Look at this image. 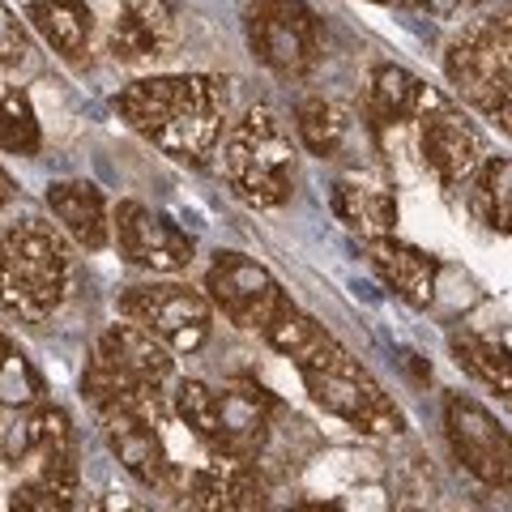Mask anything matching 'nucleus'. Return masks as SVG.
<instances>
[{
    "label": "nucleus",
    "mask_w": 512,
    "mask_h": 512,
    "mask_svg": "<svg viewBox=\"0 0 512 512\" xmlns=\"http://www.w3.org/2000/svg\"><path fill=\"white\" fill-rule=\"evenodd\" d=\"M0 150L5 154H35L39 150V120L26 94L0 90Z\"/></svg>",
    "instance_id": "nucleus-28"
},
{
    "label": "nucleus",
    "mask_w": 512,
    "mask_h": 512,
    "mask_svg": "<svg viewBox=\"0 0 512 512\" xmlns=\"http://www.w3.org/2000/svg\"><path fill=\"white\" fill-rule=\"evenodd\" d=\"M120 120L180 163L201 167L218 150L231 111V82L218 73L141 77L116 99Z\"/></svg>",
    "instance_id": "nucleus-1"
},
{
    "label": "nucleus",
    "mask_w": 512,
    "mask_h": 512,
    "mask_svg": "<svg viewBox=\"0 0 512 512\" xmlns=\"http://www.w3.org/2000/svg\"><path fill=\"white\" fill-rule=\"evenodd\" d=\"M39 397H43V376L35 372V363L5 338V346H0V406L35 410Z\"/></svg>",
    "instance_id": "nucleus-27"
},
{
    "label": "nucleus",
    "mask_w": 512,
    "mask_h": 512,
    "mask_svg": "<svg viewBox=\"0 0 512 512\" xmlns=\"http://www.w3.org/2000/svg\"><path fill=\"white\" fill-rule=\"evenodd\" d=\"M491 120H495V124H500V128H504V133L512 137V94H508V99H504L500 107H495V111H491Z\"/></svg>",
    "instance_id": "nucleus-33"
},
{
    "label": "nucleus",
    "mask_w": 512,
    "mask_h": 512,
    "mask_svg": "<svg viewBox=\"0 0 512 512\" xmlns=\"http://www.w3.org/2000/svg\"><path fill=\"white\" fill-rule=\"evenodd\" d=\"M414 9L431 13L440 22H453V18H466L470 9H478V0H414Z\"/></svg>",
    "instance_id": "nucleus-31"
},
{
    "label": "nucleus",
    "mask_w": 512,
    "mask_h": 512,
    "mask_svg": "<svg viewBox=\"0 0 512 512\" xmlns=\"http://www.w3.org/2000/svg\"><path fill=\"white\" fill-rule=\"evenodd\" d=\"M248 47L269 73L308 77L320 60V22L308 0H252L248 5Z\"/></svg>",
    "instance_id": "nucleus-7"
},
{
    "label": "nucleus",
    "mask_w": 512,
    "mask_h": 512,
    "mask_svg": "<svg viewBox=\"0 0 512 512\" xmlns=\"http://www.w3.org/2000/svg\"><path fill=\"white\" fill-rule=\"evenodd\" d=\"M73 278L69 244L56 227L39 218H26L0 235V308L22 320H47Z\"/></svg>",
    "instance_id": "nucleus-2"
},
{
    "label": "nucleus",
    "mask_w": 512,
    "mask_h": 512,
    "mask_svg": "<svg viewBox=\"0 0 512 512\" xmlns=\"http://www.w3.org/2000/svg\"><path fill=\"white\" fill-rule=\"evenodd\" d=\"M116 244L124 261L154 269V274H175L192 261V239L171 218L146 210L141 201L116 205Z\"/></svg>",
    "instance_id": "nucleus-14"
},
{
    "label": "nucleus",
    "mask_w": 512,
    "mask_h": 512,
    "mask_svg": "<svg viewBox=\"0 0 512 512\" xmlns=\"http://www.w3.org/2000/svg\"><path fill=\"white\" fill-rule=\"evenodd\" d=\"M9 512H73V495L43 478H30L9 495Z\"/></svg>",
    "instance_id": "nucleus-29"
},
{
    "label": "nucleus",
    "mask_w": 512,
    "mask_h": 512,
    "mask_svg": "<svg viewBox=\"0 0 512 512\" xmlns=\"http://www.w3.org/2000/svg\"><path fill=\"white\" fill-rule=\"evenodd\" d=\"M26 22L39 30L43 43L60 52L64 60H82L90 52L94 35V13L86 0H30Z\"/></svg>",
    "instance_id": "nucleus-21"
},
{
    "label": "nucleus",
    "mask_w": 512,
    "mask_h": 512,
    "mask_svg": "<svg viewBox=\"0 0 512 512\" xmlns=\"http://www.w3.org/2000/svg\"><path fill=\"white\" fill-rule=\"evenodd\" d=\"M444 431H448L453 457L478 483L512 487V436L487 406H478L474 397L453 393L444 402Z\"/></svg>",
    "instance_id": "nucleus-9"
},
{
    "label": "nucleus",
    "mask_w": 512,
    "mask_h": 512,
    "mask_svg": "<svg viewBox=\"0 0 512 512\" xmlns=\"http://www.w3.org/2000/svg\"><path fill=\"white\" fill-rule=\"evenodd\" d=\"M367 261H372L376 278L410 308H427L436 299V256H427L423 248L384 235L367 244Z\"/></svg>",
    "instance_id": "nucleus-18"
},
{
    "label": "nucleus",
    "mask_w": 512,
    "mask_h": 512,
    "mask_svg": "<svg viewBox=\"0 0 512 512\" xmlns=\"http://www.w3.org/2000/svg\"><path fill=\"white\" fill-rule=\"evenodd\" d=\"M419 146L444 188H466L483 167V141H478L470 120H461L448 107L427 111L419 120Z\"/></svg>",
    "instance_id": "nucleus-15"
},
{
    "label": "nucleus",
    "mask_w": 512,
    "mask_h": 512,
    "mask_svg": "<svg viewBox=\"0 0 512 512\" xmlns=\"http://www.w3.org/2000/svg\"><path fill=\"white\" fill-rule=\"evenodd\" d=\"M261 338H265L269 346H274L278 355H286V359H303V355H308V350H312L320 338H329V329L320 325V320H312L303 308H295L291 299H286L282 308H278V316L265 325Z\"/></svg>",
    "instance_id": "nucleus-26"
},
{
    "label": "nucleus",
    "mask_w": 512,
    "mask_h": 512,
    "mask_svg": "<svg viewBox=\"0 0 512 512\" xmlns=\"http://www.w3.org/2000/svg\"><path fill=\"white\" fill-rule=\"evenodd\" d=\"M222 171L239 201L274 210L295 188V141L269 107L244 111L222 137Z\"/></svg>",
    "instance_id": "nucleus-4"
},
{
    "label": "nucleus",
    "mask_w": 512,
    "mask_h": 512,
    "mask_svg": "<svg viewBox=\"0 0 512 512\" xmlns=\"http://www.w3.org/2000/svg\"><path fill=\"white\" fill-rule=\"evenodd\" d=\"M474 205L491 231L512 235V163L508 158H483L474 175Z\"/></svg>",
    "instance_id": "nucleus-24"
},
{
    "label": "nucleus",
    "mask_w": 512,
    "mask_h": 512,
    "mask_svg": "<svg viewBox=\"0 0 512 512\" xmlns=\"http://www.w3.org/2000/svg\"><path fill=\"white\" fill-rule=\"evenodd\" d=\"M0 346H5V338H0Z\"/></svg>",
    "instance_id": "nucleus-38"
},
{
    "label": "nucleus",
    "mask_w": 512,
    "mask_h": 512,
    "mask_svg": "<svg viewBox=\"0 0 512 512\" xmlns=\"http://www.w3.org/2000/svg\"><path fill=\"white\" fill-rule=\"evenodd\" d=\"M269 410H274V397L261 384H227V389H210L205 380L175 384V414L214 457H261V448L269 444Z\"/></svg>",
    "instance_id": "nucleus-3"
},
{
    "label": "nucleus",
    "mask_w": 512,
    "mask_h": 512,
    "mask_svg": "<svg viewBox=\"0 0 512 512\" xmlns=\"http://www.w3.org/2000/svg\"><path fill=\"white\" fill-rule=\"evenodd\" d=\"M286 512H342L338 504H325V500H308V504H295V508H286Z\"/></svg>",
    "instance_id": "nucleus-34"
},
{
    "label": "nucleus",
    "mask_w": 512,
    "mask_h": 512,
    "mask_svg": "<svg viewBox=\"0 0 512 512\" xmlns=\"http://www.w3.org/2000/svg\"><path fill=\"white\" fill-rule=\"evenodd\" d=\"M9 197H13V180H9V171L0 167V205H5Z\"/></svg>",
    "instance_id": "nucleus-35"
},
{
    "label": "nucleus",
    "mask_w": 512,
    "mask_h": 512,
    "mask_svg": "<svg viewBox=\"0 0 512 512\" xmlns=\"http://www.w3.org/2000/svg\"><path fill=\"white\" fill-rule=\"evenodd\" d=\"M372 116L384 124H406V120H423L427 111H436L440 99L431 94L423 77H414L402 64H376L372 73V90H367Z\"/></svg>",
    "instance_id": "nucleus-20"
},
{
    "label": "nucleus",
    "mask_w": 512,
    "mask_h": 512,
    "mask_svg": "<svg viewBox=\"0 0 512 512\" xmlns=\"http://www.w3.org/2000/svg\"><path fill=\"white\" fill-rule=\"evenodd\" d=\"M184 495L192 512H265L269 504L265 478L256 474L252 461H231V457H218L210 466L192 470Z\"/></svg>",
    "instance_id": "nucleus-16"
},
{
    "label": "nucleus",
    "mask_w": 512,
    "mask_h": 512,
    "mask_svg": "<svg viewBox=\"0 0 512 512\" xmlns=\"http://www.w3.org/2000/svg\"><path fill=\"white\" fill-rule=\"evenodd\" d=\"M103 440L137 483H146L154 491H175L180 474H175L167 444H163V431L154 423V402L103 410Z\"/></svg>",
    "instance_id": "nucleus-13"
},
{
    "label": "nucleus",
    "mask_w": 512,
    "mask_h": 512,
    "mask_svg": "<svg viewBox=\"0 0 512 512\" xmlns=\"http://www.w3.org/2000/svg\"><path fill=\"white\" fill-rule=\"evenodd\" d=\"M205 291H210V303L235 329H256V333H265V325L286 303L278 278L244 252H218L210 274H205Z\"/></svg>",
    "instance_id": "nucleus-10"
},
{
    "label": "nucleus",
    "mask_w": 512,
    "mask_h": 512,
    "mask_svg": "<svg viewBox=\"0 0 512 512\" xmlns=\"http://www.w3.org/2000/svg\"><path fill=\"white\" fill-rule=\"evenodd\" d=\"M171 380V350L146 333L133 320L124 325H107L94 342V355L86 367L82 393L90 397V406L111 410V406H137L154 402L158 389Z\"/></svg>",
    "instance_id": "nucleus-6"
},
{
    "label": "nucleus",
    "mask_w": 512,
    "mask_h": 512,
    "mask_svg": "<svg viewBox=\"0 0 512 512\" xmlns=\"http://www.w3.org/2000/svg\"><path fill=\"white\" fill-rule=\"evenodd\" d=\"M372 5H397V0H372Z\"/></svg>",
    "instance_id": "nucleus-37"
},
{
    "label": "nucleus",
    "mask_w": 512,
    "mask_h": 512,
    "mask_svg": "<svg viewBox=\"0 0 512 512\" xmlns=\"http://www.w3.org/2000/svg\"><path fill=\"white\" fill-rule=\"evenodd\" d=\"M171 43H175L171 0H128V5L116 13V22H111L107 52L124 64H137V60L167 56Z\"/></svg>",
    "instance_id": "nucleus-17"
},
{
    "label": "nucleus",
    "mask_w": 512,
    "mask_h": 512,
    "mask_svg": "<svg viewBox=\"0 0 512 512\" xmlns=\"http://www.w3.org/2000/svg\"><path fill=\"white\" fill-rule=\"evenodd\" d=\"M47 210L60 218V227L69 231L77 244L99 252L107 248V235H111V222H107V205H103V192L86 184V180H60L47 188Z\"/></svg>",
    "instance_id": "nucleus-19"
},
{
    "label": "nucleus",
    "mask_w": 512,
    "mask_h": 512,
    "mask_svg": "<svg viewBox=\"0 0 512 512\" xmlns=\"http://www.w3.org/2000/svg\"><path fill=\"white\" fill-rule=\"evenodd\" d=\"M5 457L13 466L35 461L39 466L35 478L77 495V440H73L69 414L60 406H35L30 414H22L5 436Z\"/></svg>",
    "instance_id": "nucleus-12"
},
{
    "label": "nucleus",
    "mask_w": 512,
    "mask_h": 512,
    "mask_svg": "<svg viewBox=\"0 0 512 512\" xmlns=\"http://www.w3.org/2000/svg\"><path fill=\"white\" fill-rule=\"evenodd\" d=\"M295 367H299L303 384H308V393L316 397V406L338 414V419H346L350 427L367 431V436H389V431L406 427L402 410H397L393 397L380 389V380L367 372L333 333L320 338L303 359H295Z\"/></svg>",
    "instance_id": "nucleus-5"
},
{
    "label": "nucleus",
    "mask_w": 512,
    "mask_h": 512,
    "mask_svg": "<svg viewBox=\"0 0 512 512\" xmlns=\"http://www.w3.org/2000/svg\"><path fill=\"white\" fill-rule=\"evenodd\" d=\"M120 312H124V320H133V325L154 333L167 350H180V355H192V350L205 346L210 320H214L210 299L180 282L128 286L120 295Z\"/></svg>",
    "instance_id": "nucleus-8"
},
{
    "label": "nucleus",
    "mask_w": 512,
    "mask_h": 512,
    "mask_svg": "<svg viewBox=\"0 0 512 512\" xmlns=\"http://www.w3.org/2000/svg\"><path fill=\"white\" fill-rule=\"evenodd\" d=\"M86 512H107V504H90V508H86Z\"/></svg>",
    "instance_id": "nucleus-36"
},
{
    "label": "nucleus",
    "mask_w": 512,
    "mask_h": 512,
    "mask_svg": "<svg viewBox=\"0 0 512 512\" xmlns=\"http://www.w3.org/2000/svg\"><path fill=\"white\" fill-rule=\"evenodd\" d=\"M333 214H338L359 239H384L397 227V201L393 192H384L376 184H355V180H338L333 184Z\"/></svg>",
    "instance_id": "nucleus-22"
},
{
    "label": "nucleus",
    "mask_w": 512,
    "mask_h": 512,
    "mask_svg": "<svg viewBox=\"0 0 512 512\" xmlns=\"http://www.w3.org/2000/svg\"><path fill=\"white\" fill-rule=\"evenodd\" d=\"M30 52V39H26V26L22 18L13 13L5 0H0V69H18Z\"/></svg>",
    "instance_id": "nucleus-30"
},
{
    "label": "nucleus",
    "mask_w": 512,
    "mask_h": 512,
    "mask_svg": "<svg viewBox=\"0 0 512 512\" xmlns=\"http://www.w3.org/2000/svg\"><path fill=\"white\" fill-rule=\"evenodd\" d=\"M483 26H487V30H491V35H495V39H500L504 47H512V5H504V9H495V13H491V18H487Z\"/></svg>",
    "instance_id": "nucleus-32"
},
{
    "label": "nucleus",
    "mask_w": 512,
    "mask_h": 512,
    "mask_svg": "<svg viewBox=\"0 0 512 512\" xmlns=\"http://www.w3.org/2000/svg\"><path fill=\"white\" fill-rule=\"evenodd\" d=\"M444 73L461 99L491 116L512 94V47H504L487 26H470L461 39L448 43Z\"/></svg>",
    "instance_id": "nucleus-11"
},
{
    "label": "nucleus",
    "mask_w": 512,
    "mask_h": 512,
    "mask_svg": "<svg viewBox=\"0 0 512 512\" xmlns=\"http://www.w3.org/2000/svg\"><path fill=\"white\" fill-rule=\"evenodd\" d=\"M295 133L316 158H333L346 141V116L329 99H303L295 107Z\"/></svg>",
    "instance_id": "nucleus-25"
},
{
    "label": "nucleus",
    "mask_w": 512,
    "mask_h": 512,
    "mask_svg": "<svg viewBox=\"0 0 512 512\" xmlns=\"http://www.w3.org/2000/svg\"><path fill=\"white\" fill-rule=\"evenodd\" d=\"M453 355L474 380H483L500 397H512V350L508 346L487 342L478 333H453Z\"/></svg>",
    "instance_id": "nucleus-23"
}]
</instances>
